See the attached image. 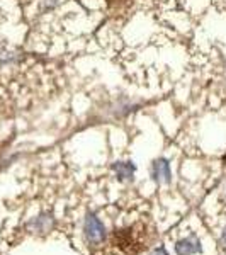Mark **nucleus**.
Returning <instances> with one entry per match:
<instances>
[{
	"mask_svg": "<svg viewBox=\"0 0 226 255\" xmlns=\"http://www.w3.org/2000/svg\"><path fill=\"white\" fill-rule=\"evenodd\" d=\"M84 238L89 247H101L108 238L104 223L92 211H87V215L84 218Z\"/></svg>",
	"mask_w": 226,
	"mask_h": 255,
	"instance_id": "1",
	"label": "nucleus"
},
{
	"mask_svg": "<svg viewBox=\"0 0 226 255\" xmlns=\"http://www.w3.org/2000/svg\"><path fill=\"white\" fill-rule=\"evenodd\" d=\"M150 177L155 184H158V186H162V184H170L172 182L170 160L165 157L155 158L150 165Z\"/></svg>",
	"mask_w": 226,
	"mask_h": 255,
	"instance_id": "2",
	"label": "nucleus"
},
{
	"mask_svg": "<svg viewBox=\"0 0 226 255\" xmlns=\"http://www.w3.org/2000/svg\"><path fill=\"white\" fill-rule=\"evenodd\" d=\"M174 250L177 255H197L203 254V242L196 233H191L186 238H180L175 242Z\"/></svg>",
	"mask_w": 226,
	"mask_h": 255,
	"instance_id": "3",
	"label": "nucleus"
},
{
	"mask_svg": "<svg viewBox=\"0 0 226 255\" xmlns=\"http://www.w3.org/2000/svg\"><path fill=\"white\" fill-rule=\"evenodd\" d=\"M111 170L119 182H133L136 175V163L133 160H116L111 163Z\"/></svg>",
	"mask_w": 226,
	"mask_h": 255,
	"instance_id": "4",
	"label": "nucleus"
},
{
	"mask_svg": "<svg viewBox=\"0 0 226 255\" xmlns=\"http://www.w3.org/2000/svg\"><path fill=\"white\" fill-rule=\"evenodd\" d=\"M27 226H29L31 232L38 233V235H46V233L53 232V228L56 226V220L53 216V213L43 211L38 216L32 218L29 223H27Z\"/></svg>",
	"mask_w": 226,
	"mask_h": 255,
	"instance_id": "5",
	"label": "nucleus"
},
{
	"mask_svg": "<svg viewBox=\"0 0 226 255\" xmlns=\"http://www.w3.org/2000/svg\"><path fill=\"white\" fill-rule=\"evenodd\" d=\"M60 5V0H43L41 2V10L43 12H51Z\"/></svg>",
	"mask_w": 226,
	"mask_h": 255,
	"instance_id": "6",
	"label": "nucleus"
},
{
	"mask_svg": "<svg viewBox=\"0 0 226 255\" xmlns=\"http://www.w3.org/2000/svg\"><path fill=\"white\" fill-rule=\"evenodd\" d=\"M150 255H168V252H167V249L163 245H160V247H157V249H153L150 252Z\"/></svg>",
	"mask_w": 226,
	"mask_h": 255,
	"instance_id": "7",
	"label": "nucleus"
},
{
	"mask_svg": "<svg viewBox=\"0 0 226 255\" xmlns=\"http://www.w3.org/2000/svg\"><path fill=\"white\" fill-rule=\"evenodd\" d=\"M220 242H221V245H225V247H226V226H225V228H223V232H221Z\"/></svg>",
	"mask_w": 226,
	"mask_h": 255,
	"instance_id": "8",
	"label": "nucleus"
},
{
	"mask_svg": "<svg viewBox=\"0 0 226 255\" xmlns=\"http://www.w3.org/2000/svg\"><path fill=\"white\" fill-rule=\"evenodd\" d=\"M223 163H225V165H226V153L223 155Z\"/></svg>",
	"mask_w": 226,
	"mask_h": 255,
	"instance_id": "9",
	"label": "nucleus"
}]
</instances>
